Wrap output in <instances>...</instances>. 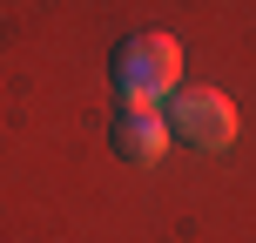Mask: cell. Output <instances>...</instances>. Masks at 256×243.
<instances>
[{
	"instance_id": "3957f363",
	"label": "cell",
	"mask_w": 256,
	"mask_h": 243,
	"mask_svg": "<svg viewBox=\"0 0 256 243\" xmlns=\"http://www.w3.org/2000/svg\"><path fill=\"white\" fill-rule=\"evenodd\" d=\"M115 155L122 162H162L168 155V115H155V108H122V122H115Z\"/></svg>"
},
{
	"instance_id": "7a4b0ae2",
	"label": "cell",
	"mask_w": 256,
	"mask_h": 243,
	"mask_svg": "<svg viewBox=\"0 0 256 243\" xmlns=\"http://www.w3.org/2000/svg\"><path fill=\"white\" fill-rule=\"evenodd\" d=\"M168 135H182L189 149H230L236 142V108H230V95H216V88H182V95H168Z\"/></svg>"
},
{
	"instance_id": "6da1fadb",
	"label": "cell",
	"mask_w": 256,
	"mask_h": 243,
	"mask_svg": "<svg viewBox=\"0 0 256 243\" xmlns=\"http://www.w3.org/2000/svg\"><path fill=\"white\" fill-rule=\"evenodd\" d=\"M108 75H115L122 108H155L162 95L182 88V41L176 34H128L115 54H108Z\"/></svg>"
}]
</instances>
